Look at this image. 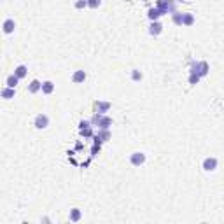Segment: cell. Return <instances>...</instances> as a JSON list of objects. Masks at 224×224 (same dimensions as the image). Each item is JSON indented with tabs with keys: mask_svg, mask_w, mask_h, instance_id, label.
<instances>
[{
	"mask_svg": "<svg viewBox=\"0 0 224 224\" xmlns=\"http://www.w3.org/2000/svg\"><path fill=\"white\" fill-rule=\"evenodd\" d=\"M159 32H161V25H159V23H152V25H151V33L158 35Z\"/></svg>",
	"mask_w": 224,
	"mask_h": 224,
	"instance_id": "cell-14",
	"label": "cell"
},
{
	"mask_svg": "<svg viewBox=\"0 0 224 224\" xmlns=\"http://www.w3.org/2000/svg\"><path fill=\"white\" fill-rule=\"evenodd\" d=\"M12 30H14V21L12 19H5L4 21V32H5V33H11Z\"/></svg>",
	"mask_w": 224,
	"mask_h": 224,
	"instance_id": "cell-5",
	"label": "cell"
},
{
	"mask_svg": "<svg viewBox=\"0 0 224 224\" xmlns=\"http://www.w3.org/2000/svg\"><path fill=\"white\" fill-rule=\"evenodd\" d=\"M161 14H163L161 9H151V11H149V18H151V19H158Z\"/></svg>",
	"mask_w": 224,
	"mask_h": 224,
	"instance_id": "cell-12",
	"label": "cell"
},
{
	"mask_svg": "<svg viewBox=\"0 0 224 224\" xmlns=\"http://www.w3.org/2000/svg\"><path fill=\"white\" fill-rule=\"evenodd\" d=\"M84 79H86L84 70H79V72H75V74H74V82H81V81H84Z\"/></svg>",
	"mask_w": 224,
	"mask_h": 224,
	"instance_id": "cell-11",
	"label": "cell"
},
{
	"mask_svg": "<svg viewBox=\"0 0 224 224\" xmlns=\"http://www.w3.org/2000/svg\"><path fill=\"white\" fill-rule=\"evenodd\" d=\"M144 161H145V156H144L142 152H133V154H131V163L135 165V166L142 165Z\"/></svg>",
	"mask_w": 224,
	"mask_h": 224,
	"instance_id": "cell-3",
	"label": "cell"
},
{
	"mask_svg": "<svg viewBox=\"0 0 224 224\" xmlns=\"http://www.w3.org/2000/svg\"><path fill=\"white\" fill-rule=\"evenodd\" d=\"M140 77H142V74H140V72H137V70H135V72H133V79H140Z\"/></svg>",
	"mask_w": 224,
	"mask_h": 224,
	"instance_id": "cell-18",
	"label": "cell"
},
{
	"mask_svg": "<svg viewBox=\"0 0 224 224\" xmlns=\"http://www.w3.org/2000/svg\"><path fill=\"white\" fill-rule=\"evenodd\" d=\"M215 166H217V159H215V158H207V159L203 161V168H205L207 172L215 170Z\"/></svg>",
	"mask_w": 224,
	"mask_h": 224,
	"instance_id": "cell-2",
	"label": "cell"
},
{
	"mask_svg": "<svg viewBox=\"0 0 224 224\" xmlns=\"http://www.w3.org/2000/svg\"><path fill=\"white\" fill-rule=\"evenodd\" d=\"M109 107H110V103H105V102H98V103H96V110L100 112V114H103L105 110H109Z\"/></svg>",
	"mask_w": 224,
	"mask_h": 224,
	"instance_id": "cell-9",
	"label": "cell"
},
{
	"mask_svg": "<svg viewBox=\"0 0 224 224\" xmlns=\"http://www.w3.org/2000/svg\"><path fill=\"white\" fill-rule=\"evenodd\" d=\"M79 219H81V212H79V208H74L70 214V221H79Z\"/></svg>",
	"mask_w": 224,
	"mask_h": 224,
	"instance_id": "cell-15",
	"label": "cell"
},
{
	"mask_svg": "<svg viewBox=\"0 0 224 224\" xmlns=\"http://www.w3.org/2000/svg\"><path fill=\"white\" fill-rule=\"evenodd\" d=\"M49 124V117L46 116V114H39L37 117H35V126L39 128V130H42V128H47Z\"/></svg>",
	"mask_w": 224,
	"mask_h": 224,
	"instance_id": "cell-1",
	"label": "cell"
},
{
	"mask_svg": "<svg viewBox=\"0 0 224 224\" xmlns=\"http://www.w3.org/2000/svg\"><path fill=\"white\" fill-rule=\"evenodd\" d=\"M2 96L5 98V100L12 98L14 96V88H9V86H7V88H4V89H2Z\"/></svg>",
	"mask_w": 224,
	"mask_h": 224,
	"instance_id": "cell-6",
	"label": "cell"
},
{
	"mask_svg": "<svg viewBox=\"0 0 224 224\" xmlns=\"http://www.w3.org/2000/svg\"><path fill=\"white\" fill-rule=\"evenodd\" d=\"M18 81H19V77L16 75V74H12V75H9V77H7V86H9V88H16Z\"/></svg>",
	"mask_w": 224,
	"mask_h": 224,
	"instance_id": "cell-4",
	"label": "cell"
},
{
	"mask_svg": "<svg viewBox=\"0 0 224 224\" xmlns=\"http://www.w3.org/2000/svg\"><path fill=\"white\" fill-rule=\"evenodd\" d=\"M84 5H88V0H79V2L75 4V7H79V9H81V7H84Z\"/></svg>",
	"mask_w": 224,
	"mask_h": 224,
	"instance_id": "cell-17",
	"label": "cell"
},
{
	"mask_svg": "<svg viewBox=\"0 0 224 224\" xmlns=\"http://www.w3.org/2000/svg\"><path fill=\"white\" fill-rule=\"evenodd\" d=\"M54 89V86H53V82H51V81H46V82H42V91H44V93H51V91Z\"/></svg>",
	"mask_w": 224,
	"mask_h": 224,
	"instance_id": "cell-8",
	"label": "cell"
},
{
	"mask_svg": "<svg viewBox=\"0 0 224 224\" xmlns=\"http://www.w3.org/2000/svg\"><path fill=\"white\" fill-rule=\"evenodd\" d=\"M14 74L19 77V79H21V77H25V75H26V67H25V65H19L18 68L14 70Z\"/></svg>",
	"mask_w": 224,
	"mask_h": 224,
	"instance_id": "cell-10",
	"label": "cell"
},
{
	"mask_svg": "<svg viewBox=\"0 0 224 224\" xmlns=\"http://www.w3.org/2000/svg\"><path fill=\"white\" fill-rule=\"evenodd\" d=\"M191 23H193V16L189 12L182 14V25H191Z\"/></svg>",
	"mask_w": 224,
	"mask_h": 224,
	"instance_id": "cell-13",
	"label": "cell"
},
{
	"mask_svg": "<svg viewBox=\"0 0 224 224\" xmlns=\"http://www.w3.org/2000/svg\"><path fill=\"white\" fill-rule=\"evenodd\" d=\"M88 5L95 9V7H98V5H100V0H89V2H88Z\"/></svg>",
	"mask_w": 224,
	"mask_h": 224,
	"instance_id": "cell-16",
	"label": "cell"
},
{
	"mask_svg": "<svg viewBox=\"0 0 224 224\" xmlns=\"http://www.w3.org/2000/svg\"><path fill=\"white\" fill-rule=\"evenodd\" d=\"M28 89H30V93H37L39 89H42V84L39 82V81H32V82H30V88H28Z\"/></svg>",
	"mask_w": 224,
	"mask_h": 224,
	"instance_id": "cell-7",
	"label": "cell"
}]
</instances>
